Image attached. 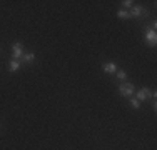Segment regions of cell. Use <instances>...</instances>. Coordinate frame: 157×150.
<instances>
[{"label":"cell","mask_w":157,"mask_h":150,"mask_svg":"<svg viewBox=\"0 0 157 150\" xmlns=\"http://www.w3.org/2000/svg\"><path fill=\"white\" fill-rule=\"evenodd\" d=\"M129 13H130V18L132 17H140V15L144 13V9H142L140 5H132L130 10H129Z\"/></svg>","instance_id":"5b68a950"},{"label":"cell","mask_w":157,"mask_h":150,"mask_svg":"<svg viewBox=\"0 0 157 150\" xmlns=\"http://www.w3.org/2000/svg\"><path fill=\"white\" fill-rule=\"evenodd\" d=\"M144 39H145V42L151 45V47H154V45L157 43V32H155V30H152V28H145Z\"/></svg>","instance_id":"6da1fadb"},{"label":"cell","mask_w":157,"mask_h":150,"mask_svg":"<svg viewBox=\"0 0 157 150\" xmlns=\"http://www.w3.org/2000/svg\"><path fill=\"white\" fill-rule=\"evenodd\" d=\"M119 92L124 97H132L134 95V85L132 84H121L119 85Z\"/></svg>","instance_id":"7a4b0ae2"},{"label":"cell","mask_w":157,"mask_h":150,"mask_svg":"<svg viewBox=\"0 0 157 150\" xmlns=\"http://www.w3.org/2000/svg\"><path fill=\"white\" fill-rule=\"evenodd\" d=\"M18 69H20V60L12 58V60H10V63H9V70H10V72H17Z\"/></svg>","instance_id":"ba28073f"},{"label":"cell","mask_w":157,"mask_h":150,"mask_svg":"<svg viewBox=\"0 0 157 150\" xmlns=\"http://www.w3.org/2000/svg\"><path fill=\"white\" fill-rule=\"evenodd\" d=\"M130 105H132L134 108H140V102L136 99V97H130Z\"/></svg>","instance_id":"8fae6325"},{"label":"cell","mask_w":157,"mask_h":150,"mask_svg":"<svg viewBox=\"0 0 157 150\" xmlns=\"http://www.w3.org/2000/svg\"><path fill=\"white\" fill-rule=\"evenodd\" d=\"M117 17L121 18V20H127V18H130V13H129V10H125V9H119Z\"/></svg>","instance_id":"9c48e42d"},{"label":"cell","mask_w":157,"mask_h":150,"mask_svg":"<svg viewBox=\"0 0 157 150\" xmlns=\"http://www.w3.org/2000/svg\"><path fill=\"white\" fill-rule=\"evenodd\" d=\"M115 77H117L119 80H125V78H127V73L124 72V70H117V72H115Z\"/></svg>","instance_id":"30bf717a"},{"label":"cell","mask_w":157,"mask_h":150,"mask_svg":"<svg viewBox=\"0 0 157 150\" xmlns=\"http://www.w3.org/2000/svg\"><path fill=\"white\" fill-rule=\"evenodd\" d=\"M139 102H142V100H147V99H151V90L149 88H140L139 92H137V97H136Z\"/></svg>","instance_id":"277c9868"},{"label":"cell","mask_w":157,"mask_h":150,"mask_svg":"<svg viewBox=\"0 0 157 150\" xmlns=\"http://www.w3.org/2000/svg\"><path fill=\"white\" fill-rule=\"evenodd\" d=\"M102 69H104V72H107V73H115V72H117V65H115V63L114 62H109V63H104V67H102Z\"/></svg>","instance_id":"8992f818"},{"label":"cell","mask_w":157,"mask_h":150,"mask_svg":"<svg viewBox=\"0 0 157 150\" xmlns=\"http://www.w3.org/2000/svg\"><path fill=\"white\" fill-rule=\"evenodd\" d=\"M122 5H124L125 9H130V7L134 5V2H132V0H125V2H122Z\"/></svg>","instance_id":"7c38bea8"},{"label":"cell","mask_w":157,"mask_h":150,"mask_svg":"<svg viewBox=\"0 0 157 150\" xmlns=\"http://www.w3.org/2000/svg\"><path fill=\"white\" fill-rule=\"evenodd\" d=\"M22 60H24L25 63H32L33 60H35V54H33V52H25V54L22 55Z\"/></svg>","instance_id":"52a82bcc"},{"label":"cell","mask_w":157,"mask_h":150,"mask_svg":"<svg viewBox=\"0 0 157 150\" xmlns=\"http://www.w3.org/2000/svg\"><path fill=\"white\" fill-rule=\"evenodd\" d=\"M12 54H13V58H15V60L22 58V55H24V48H22L20 42H15L12 45Z\"/></svg>","instance_id":"3957f363"}]
</instances>
